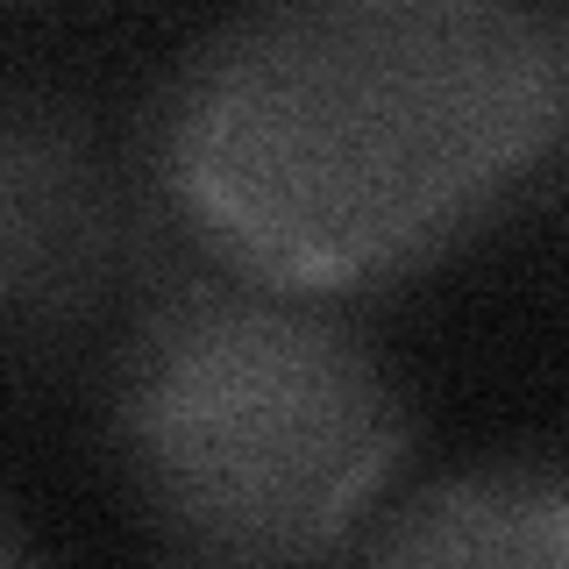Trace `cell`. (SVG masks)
Returning <instances> with one entry per match:
<instances>
[{"label":"cell","instance_id":"6da1fadb","mask_svg":"<svg viewBox=\"0 0 569 569\" xmlns=\"http://www.w3.org/2000/svg\"><path fill=\"white\" fill-rule=\"evenodd\" d=\"M136 150L207 257L349 307L435 271L569 157V8H242L171 58Z\"/></svg>","mask_w":569,"mask_h":569},{"label":"cell","instance_id":"7a4b0ae2","mask_svg":"<svg viewBox=\"0 0 569 569\" xmlns=\"http://www.w3.org/2000/svg\"><path fill=\"white\" fill-rule=\"evenodd\" d=\"M107 449L186 569H320L406 470L413 399L342 299L228 271L164 207L107 356Z\"/></svg>","mask_w":569,"mask_h":569},{"label":"cell","instance_id":"3957f363","mask_svg":"<svg viewBox=\"0 0 569 569\" xmlns=\"http://www.w3.org/2000/svg\"><path fill=\"white\" fill-rule=\"evenodd\" d=\"M164 228L136 142L50 79H0V349L58 356L129 307Z\"/></svg>","mask_w":569,"mask_h":569},{"label":"cell","instance_id":"277c9868","mask_svg":"<svg viewBox=\"0 0 569 569\" xmlns=\"http://www.w3.org/2000/svg\"><path fill=\"white\" fill-rule=\"evenodd\" d=\"M363 569H569V462L491 456L406 491Z\"/></svg>","mask_w":569,"mask_h":569},{"label":"cell","instance_id":"5b68a950","mask_svg":"<svg viewBox=\"0 0 569 569\" xmlns=\"http://www.w3.org/2000/svg\"><path fill=\"white\" fill-rule=\"evenodd\" d=\"M0 569H50V556H43V541L29 533V520L0 498Z\"/></svg>","mask_w":569,"mask_h":569}]
</instances>
